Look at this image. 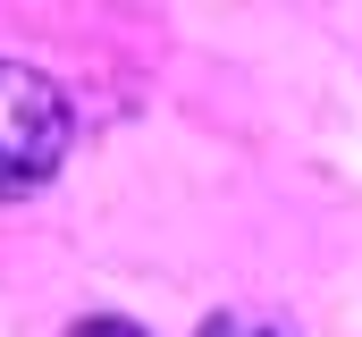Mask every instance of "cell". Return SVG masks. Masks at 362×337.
<instances>
[{
    "mask_svg": "<svg viewBox=\"0 0 362 337\" xmlns=\"http://www.w3.org/2000/svg\"><path fill=\"white\" fill-rule=\"evenodd\" d=\"M68 135H76L68 93L25 59H0V202L51 185L68 161Z\"/></svg>",
    "mask_w": 362,
    "mask_h": 337,
    "instance_id": "cell-1",
    "label": "cell"
},
{
    "mask_svg": "<svg viewBox=\"0 0 362 337\" xmlns=\"http://www.w3.org/2000/svg\"><path fill=\"white\" fill-rule=\"evenodd\" d=\"M202 337H295V329H278L262 312H219V321H202Z\"/></svg>",
    "mask_w": 362,
    "mask_h": 337,
    "instance_id": "cell-2",
    "label": "cell"
},
{
    "mask_svg": "<svg viewBox=\"0 0 362 337\" xmlns=\"http://www.w3.org/2000/svg\"><path fill=\"white\" fill-rule=\"evenodd\" d=\"M68 337H144L135 321H118V312H93V321H76Z\"/></svg>",
    "mask_w": 362,
    "mask_h": 337,
    "instance_id": "cell-3",
    "label": "cell"
}]
</instances>
